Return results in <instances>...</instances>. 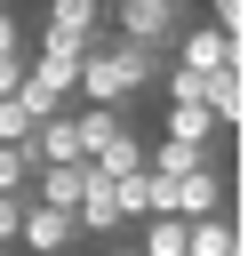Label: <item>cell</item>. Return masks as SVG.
Returning <instances> with one entry per match:
<instances>
[{
	"mask_svg": "<svg viewBox=\"0 0 248 256\" xmlns=\"http://www.w3.org/2000/svg\"><path fill=\"white\" fill-rule=\"evenodd\" d=\"M176 32H184V8H176V0H120V8H112V40H128V48L168 56Z\"/></svg>",
	"mask_w": 248,
	"mask_h": 256,
	"instance_id": "obj_1",
	"label": "cell"
},
{
	"mask_svg": "<svg viewBox=\"0 0 248 256\" xmlns=\"http://www.w3.org/2000/svg\"><path fill=\"white\" fill-rule=\"evenodd\" d=\"M232 200H224V168H200V176H184V184H168V208L160 216H176V224H200V216H224Z\"/></svg>",
	"mask_w": 248,
	"mask_h": 256,
	"instance_id": "obj_2",
	"label": "cell"
},
{
	"mask_svg": "<svg viewBox=\"0 0 248 256\" xmlns=\"http://www.w3.org/2000/svg\"><path fill=\"white\" fill-rule=\"evenodd\" d=\"M200 168H224L216 144H176V136L144 144V176H160V184H184V176H200Z\"/></svg>",
	"mask_w": 248,
	"mask_h": 256,
	"instance_id": "obj_3",
	"label": "cell"
},
{
	"mask_svg": "<svg viewBox=\"0 0 248 256\" xmlns=\"http://www.w3.org/2000/svg\"><path fill=\"white\" fill-rule=\"evenodd\" d=\"M24 152H32V168H80V120L72 112H48Z\"/></svg>",
	"mask_w": 248,
	"mask_h": 256,
	"instance_id": "obj_4",
	"label": "cell"
},
{
	"mask_svg": "<svg viewBox=\"0 0 248 256\" xmlns=\"http://www.w3.org/2000/svg\"><path fill=\"white\" fill-rule=\"evenodd\" d=\"M16 240H24L32 256H64V248H80L72 216H56V208H32V200H24V224H16Z\"/></svg>",
	"mask_w": 248,
	"mask_h": 256,
	"instance_id": "obj_5",
	"label": "cell"
},
{
	"mask_svg": "<svg viewBox=\"0 0 248 256\" xmlns=\"http://www.w3.org/2000/svg\"><path fill=\"white\" fill-rule=\"evenodd\" d=\"M40 32H56V40H104V0H48V24Z\"/></svg>",
	"mask_w": 248,
	"mask_h": 256,
	"instance_id": "obj_6",
	"label": "cell"
},
{
	"mask_svg": "<svg viewBox=\"0 0 248 256\" xmlns=\"http://www.w3.org/2000/svg\"><path fill=\"white\" fill-rule=\"evenodd\" d=\"M168 56H176V64H184V72H224V64H240V48H224V40H216V32H208V24H184V32H176V48H168Z\"/></svg>",
	"mask_w": 248,
	"mask_h": 256,
	"instance_id": "obj_7",
	"label": "cell"
},
{
	"mask_svg": "<svg viewBox=\"0 0 248 256\" xmlns=\"http://www.w3.org/2000/svg\"><path fill=\"white\" fill-rule=\"evenodd\" d=\"M112 208H120V224H152V216L168 208V184L136 168V176H120V184H112Z\"/></svg>",
	"mask_w": 248,
	"mask_h": 256,
	"instance_id": "obj_8",
	"label": "cell"
},
{
	"mask_svg": "<svg viewBox=\"0 0 248 256\" xmlns=\"http://www.w3.org/2000/svg\"><path fill=\"white\" fill-rule=\"evenodd\" d=\"M104 56L120 64L128 96H136V88H160V72H168V56H152V48H128V40H112V32H104Z\"/></svg>",
	"mask_w": 248,
	"mask_h": 256,
	"instance_id": "obj_9",
	"label": "cell"
},
{
	"mask_svg": "<svg viewBox=\"0 0 248 256\" xmlns=\"http://www.w3.org/2000/svg\"><path fill=\"white\" fill-rule=\"evenodd\" d=\"M184 256H240V224H232V208L184 224Z\"/></svg>",
	"mask_w": 248,
	"mask_h": 256,
	"instance_id": "obj_10",
	"label": "cell"
},
{
	"mask_svg": "<svg viewBox=\"0 0 248 256\" xmlns=\"http://www.w3.org/2000/svg\"><path fill=\"white\" fill-rule=\"evenodd\" d=\"M72 232H80V240H112V232H120V208H112V184H88V200L72 208Z\"/></svg>",
	"mask_w": 248,
	"mask_h": 256,
	"instance_id": "obj_11",
	"label": "cell"
},
{
	"mask_svg": "<svg viewBox=\"0 0 248 256\" xmlns=\"http://www.w3.org/2000/svg\"><path fill=\"white\" fill-rule=\"evenodd\" d=\"M160 136H176V144H216V120L200 112V104H168V128Z\"/></svg>",
	"mask_w": 248,
	"mask_h": 256,
	"instance_id": "obj_12",
	"label": "cell"
},
{
	"mask_svg": "<svg viewBox=\"0 0 248 256\" xmlns=\"http://www.w3.org/2000/svg\"><path fill=\"white\" fill-rule=\"evenodd\" d=\"M136 256H184V224H176V216H152V224L136 232Z\"/></svg>",
	"mask_w": 248,
	"mask_h": 256,
	"instance_id": "obj_13",
	"label": "cell"
},
{
	"mask_svg": "<svg viewBox=\"0 0 248 256\" xmlns=\"http://www.w3.org/2000/svg\"><path fill=\"white\" fill-rule=\"evenodd\" d=\"M24 192H32V152L0 144V200H24Z\"/></svg>",
	"mask_w": 248,
	"mask_h": 256,
	"instance_id": "obj_14",
	"label": "cell"
},
{
	"mask_svg": "<svg viewBox=\"0 0 248 256\" xmlns=\"http://www.w3.org/2000/svg\"><path fill=\"white\" fill-rule=\"evenodd\" d=\"M160 88H168V104H200V96H208V72H184V64H168V72H160Z\"/></svg>",
	"mask_w": 248,
	"mask_h": 256,
	"instance_id": "obj_15",
	"label": "cell"
},
{
	"mask_svg": "<svg viewBox=\"0 0 248 256\" xmlns=\"http://www.w3.org/2000/svg\"><path fill=\"white\" fill-rule=\"evenodd\" d=\"M72 120H80V160H88V152H96V144H104L112 128H128L120 112H72Z\"/></svg>",
	"mask_w": 248,
	"mask_h": 256,
	"instance_id": "obj_16",
	"label": "cell"
},
{
	"mask_svg": "<svg viewBox=\"0 0 248 256\" xmlns=\"http://www.w3.org/2000/svg\"><path fill=\"white\" fill-rule=\"evenodd\" d=\"M24 48H32V24L16 8H0V56H24Z\"/></svg>",
	"mask_w": 248,
	"mask_h": 256,
	"instance_id": "obj_17",
	"label": "cell"
},
{
	"mask_svg": "<svg viewBox=\"0 0 248 256\" xmlns=\"http://www.w3.org/2000/svg\"><path fill=\"white\" fill-rule=\"evenodd\" d=\"M16 224H24V200H0V256H8V240H16Z\"/></svg>",
	"mask_w": 248,
	"mask_h": 256,
	"instance_id": "obj_18",
	"label": "cell"
},
{
	"mask_svg": "<svg viewBox=\"0 0 248 256\" xmlns=\"http://www.w3.org/2000/svg\"><path fill=\"white\" fill-rule=\"evenodd\" d=\"M104 256H136V240H120V248H104Z\"/></svg>",
	"mask_w": 248,
	"mask_h": 256,
	"instance_id": "obj_19",
	"label": "cell"
}]
</instances>
